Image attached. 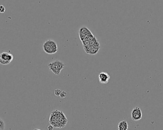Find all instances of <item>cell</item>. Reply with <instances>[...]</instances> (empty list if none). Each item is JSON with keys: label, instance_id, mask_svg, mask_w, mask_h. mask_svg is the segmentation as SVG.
Segmentation results:
<instances>
[{"label": "cell", "instance_id": "6da1fadb", "mask_svg": "<svg viewBox=\"0 0 163 130\" xmlns=\"http://www.w3.org/2000/svg\"><path fill=\"white\" fill-rule=\"evenodd\" d=\"M49 122L54 128H62L65 127L68 119L63 112L56 110L51 113Z\"/></svg>", "mask_w": 163, "mask_h": 130}, {"label": "cell", "instance_id": "7a4b0ae2", "mask_svg": "<svg viewBox=\"0 0 163 130\" xmlns=\"http://www.w3.org/2000/svg\"><path fill=\"white\" fill-rule=\"evenodd\" d=\"M48 66L50 70L55 75H59L62 70L64 69L65 65L62 62L59 60H56L52 63H50Z\"/></svg>", "mask_w": 163, "mask_h": 130}, {"label": "cell", "instance_id": "3957f363", "mask_svg": "<svg viewBox=\"0 0 163 130\" xmlns=\"http://www.w3.org/2000/svg\"><path fill=\"white\" fill-rule=\"evenodd\" d=\"M13 56L11 54L3 52L0 54V64L6 65L10 64L13 60Z\"/></svg>", "mask_w": 163, "mask_h": 130}, {"label": "cell", "instance_id": "277c9868", "mask_svg": "<svg viewBox=\"0 0 163 130\" xmlns=\"http://www.w3.org/2000/svg\"><path fill=\"white\" fill-rule=\"evenodd\" d=\"M142 118V113L139 107H136L131 112V118L133 121H139Z\"/></svg>", "mask_w": 163, "mask_h": 130}, {"label": "cell", "instance_id": "5b68a950", "mask_svg": "<svg viewBox=\"0 0 163 130\" xmlns=\"http://www.w3.org/2000/svg\"><path fill=\"white\" fill-rule=\"evenodd\" d=\"M99 82L102 84H106L110 79V76L108 73L105 72H102L99 73Z\"/></svg>", "mask_w": 163, "mask_h": 130}, {"label": "cell", "instance_id": "8992f818", "mask_svg": "<svg viewBox=\"0 0 163 130\" xmlns=\"http://www.w3.org/2000/svg\"><path fill=\"white\" fill-rule=\"evenodd\" d=\"M43 50L45 53L48 54H53L56 53V52L54 51L53 49V48L49 44H48L45 42L43 43Z\"/></svg>", "mask_w": 163, "mask_h": 130}, {"label": "cell", "instance_id": "52a82bcc", "mask_svg": "<svg viewBox=\"0 0 163 130\" xmlns=\"http://www.w3.org/2000/svg\"><path fill=\"white\" fill-rule=\"evenodd\" d=\"M45 42L48 44H49L52 48L55 51L56 53L58 51V46H57V44L56 43L53 41V40H48L47 41H45Z\"/></svg>", "mask_w": 163, "mask_h": 130}, {"label": "cell", "instance_id": "ba28073f", "mask_svg": "<svg viewBox=\"0 0 163 130\" xmlns=\"http://www.w3.org/2000/svg\"><path fill=\"white\" fill-rule=\"evenodd\" d=\"M118 130H127L128 129V125L126 121H122L118 124Z\"/></svg>", "mask_w": 163, "mask_h": 130}, {"label": "cell", "instance_id": "9c48e42d", "mask_svg": "<svg viewBox=\"0 0 163 130\" xmlns=\"http://www.w3.org/2000/svg\"><path fill=\"white\" fill-rule=\"evenodd\" d=\"M79 33L82 34H83V35H88V34H90L91 33H92V32L86 27H82L81 28L79 29Z\"/></svg>", "mask_w": 163, "mask_h": 130}, {"label": "cell", "instance_id": "30bf717a", "mask_svg": "<svg viewBox=\"0 0 163 130\" xmlns=\"http://www.w3.org/2000/svg\"><path fill=\"white\" fill-rule=\"evenodd\" d=\"M99 50H100V48H95L92 47V48L88 54L91 55H95L98 53Z\"/></svg>", "mask_w": 163, "mask_h": 130}, {"label": "cell", "instance_id": "8fae6325", "mask_svg": "<svg viewBox=\"0 0 163 130\" xmlns=\"http://www.w3.org/2000/svg\"><path fill=\"white\" fill-rule=\"evenodd\" d=\"M83 48H84V50L85 53L86 54H88L89 52L90 51L91 48H92V46L88 45H86V46H83Z\"/></svg>", "mask_w": 163, "mask_h": 130}, {"label": "cell", "instance_id": "7c38bea8", "mask_svg": "<svg viewBox=\"0 0 163 130\" xmlns=\"http://www.w3.org/2000/svg\"><path fill=\"white\" fill-rule=\"evenodd\" d=\"M0 129L4 130L5 129L4 122L1 119H0Z\"/></svg>", "mask_w": 163, "mask_h": 130}, {"label": "cell", "instance_id": "4fadbf2b", "mask_svg": "<svg viewBox=\"0 0 163 130\" xmlns=\"http://www.w3.org/2000/svg\"><path fill=\"white\" fill-rule=\"evenodd\" d=\"M62 91L60 89H56L54 91V94L56 96H60Z\"/></svg>", "mask_w": 163, "mask_h": 130}, {"label": "cell", "instance_id": "5bb4252c", "mask_svg": "<svg viewBox=\"0 0 163 130\" xmlns=\"http://www.w3.org/2000/svg\"><path fill=\"white\" fill-rule=\"evenodd\" d=\"M67 96V93L65 91H62V92L60 94V97L61 98V99H64V98H65Z\"/></svg>", "mask_w": 163, "mask_h": 130}, {"label": "cell", "instance_id": "9a60e30c", "mask_svg": "<svg viewBox=\"0 0 163 130\" xmlns=\"http://www.w3.org/2000/svg\"><path fill=\"white\" fill-rule=\"evenodd\" d=\"M97 39H96V38L95 37H94V38L90 42V43H89V45H90L91 46H92L94 44V43L97 41Z\"/></svg>", "mask_w": 163, "mask_h": 130}, {"label": "cell", "instance_id": "2e32d148", "mask_svg": "<svg viewBox=\"0 0 163 130\" xmlns=\"http://www.w3.org/2000/svg\"><path fill=\"white\" fill-rule=\"evenodd\" d=\"M92 47L95 48H100V44L99 42L98 41H96Z\"/></svg>", "mask_w": 163, "mask_h": 130}, {"label": "cell", "instance_id": "e0dca14e", "mask_svg": "<svg viewBox=\"0 0 163 130\" xmlns=\"http://www.w3.org/2000/svg\"><path fill=\"white\" fill-rule=\"evenodd\" d=\"M5 11V7L2 5H0V13H4Z\"/></svg>", "mask_w": 163, "mask_h": 130}, {"label": "cell", "instance_id": "ac0fdd59", "mask_svg": "<svg viewBox=\"0 0 163 130\" xmlns=\"http://www.w3.org/2000/svg\"><path fill=\"white\" fill-rule=\"evenodd\" d=\"M54 127L51 125H49L48 126V130H54Z\"/></svg>", "mask_w": 163, "mask_h": 130}, {"label": "cell", "instance_id": "d6986e66", "mask_svg": "<svg viewBox=\"0 0 163 130\" xmlns=\"http://www.w3.org/2000/svg\"><path fill=\"white\" fill-rule=\"evenodd\" d=\"M40 130V129H34V130Z\"/></svg>", "mask_w": 163, "mask_h": 130}, {"label": "cell", "instance_id": "ffe728a7", "mask_svg": "<svg viewBox=\"0 0 163 130\" xmlns=\"http://www.w3.org/2000/svg\"><path fill=\"white\" fill-rule=\"evenodd\" d=\"M0 130H2V129H0Z\"/></svg>", "mask_w": 163, "mask_h": 130}]
</instances>
